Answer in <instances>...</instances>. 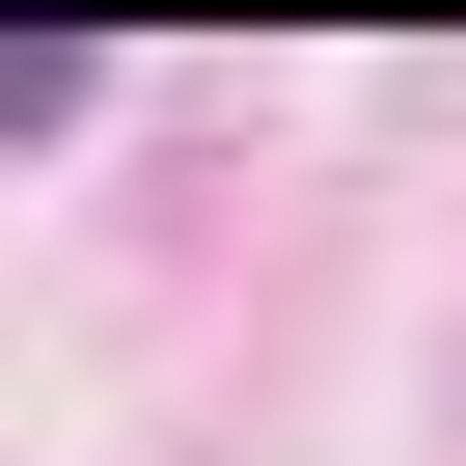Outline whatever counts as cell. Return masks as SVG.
<instances>
[{"label":"cell","mask_w":466,"mask_h":466,"mask_svg":"<svg viewBox=\"0 0 466 466\" xmlns=\"http://www.w3.org/2000/svg\"><path fill=\"white\" fill-rule=\"evenodd\" d=\"M56 110H83V56H56V28H0V137H56Z\"/></svg>","instance_id":"cell-1"}]
</instances>
